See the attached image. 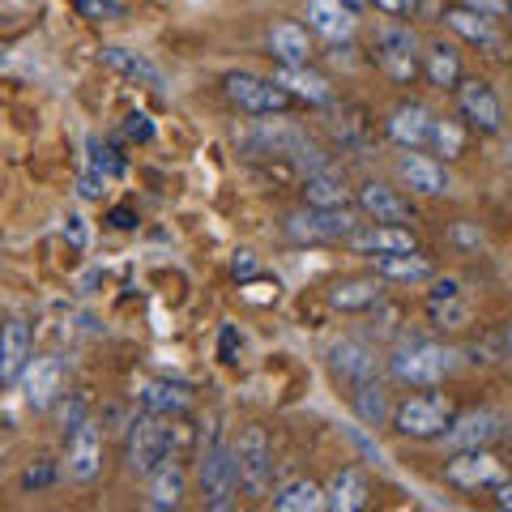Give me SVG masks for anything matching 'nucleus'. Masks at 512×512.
Listing matches in <instances>:
<instances>
[{"mask_svg": "<svg viewBox=\"0 0 512 512\" xmlns=\"http://www.w3.org/2000/svg\"><path fill=\"white\" fill-rule=\"evenodd\" d=\"M175 440H180V427H175L167 414L141 410L137 419H128L124 431V461L137 478H150L167 457H175Z\"/></svg>", "mask_w": 512, "mask_h": 512, "instance_id": "1", "label": "nucleus"}, {"mask_svg": "<svg viewBox=\"0 0 512 512\" xmlns=\"http://www.w3.org/2000/svg\"><path fill=\"white\" fill-rule=\"evenodd\" d=\"M389 376L406 389H436L453 376L457 367V350L444 346V342H427V338H414V342H402L393 350L389 359Z\"/></svg>", "mask_w": 512, "mask_h": 512, "instance_id": "2", "label": "nucleus"}, {"mask_svg": "<svg viewBox=\"0 0 512 512\" xmlns=\"http://www.w3.org/2000/svg\"><path fill=\"white\" fill-rule=\"evenodd\" d=\"M197 487L201 500L210 512H227L235 504V487H239V461H235V444L214 436L201 448V466H197Z\"/></svg>", "mask_w": 512, "mask_h": 512, "instance_id": "3", "label": "nucleus"}, {"mask_svg": "<svg viewBox=\"0 0 512 512\" xmlns=\"http://www.w3.org/2000/svg\"><path fill=\"white\" fill-rule=\"evenodd\" d=\"M453 419H457V406L444 393H419L393 406V431L406 440H440Z\"/></svg>", "mask_w": 512, "mask_h": 512, "instance_id": "4", "label": "nucleus"}, {"mask_svg": "<svg viewBox=\"0 0 512 512\" xmlns=\"http://www.w3.org/2000/svg\"><path fill=\"white\" fill-rule=\"evenodd\" d=\"M372 60L384 77H393V82H414V77L423 73V52H419V35H414L410 26H380L372 35Z\"/></svg>", "mask_w": 512, "mask_h": 512, "instance_id": "5", "label": "nucleus"}, {"mask_svg": "<svg viewBox=\"0 0 512 512\" xmlns=\"http://www.w3.org/2000/svg\"><path fill=\"white\" fill-rule=\"evenodd\" d=\"M227 86V99L248 111V116H282L291 107V94H286L274 77H256V73H227L222 77Z\"/></svg>", "mask_w": 512, "mask_h": 512, "instance_id": "6", "label": "nucleus"}, {"mask_svg": "<svg viewBox=\"0 0 512 512\" xmlns=\"http://www.w3.org/2000/svg\"><path fill=\"white\" fill-rule=\"evenodd\" d=\"M235 461H239V487H244V495L265 500L269 495V474H274V453H269L265 427H248L244 436L235 440Z\"/></svg>", "mask_w": 512, "mask_h": 512, "instance_id": "7", "label": "nucleus"}, {"mask_svg": "<svg viewBox=\"0 0 512 512\" xmlns=\"http://www.w3.org/2000/svg\"><path fill=\"white\" fill-rule=\"evenodd\" d=\"M286 235L299 239V244H333V239H346L359 227L350 210H316V205H303V210L286 214Z\"/></svg>", "mask_w": 512, "mask_h": 512, "instance_id": "8", "label": "nucleus"}, {"mask_svg": "<svg viewBox=\"0 0 512 512\" xmlns=\"http://www.w3.org/2000/svg\"><path fill=\"white\" fill-rule=\"evenodd\" d=\"M457 111H461V120H466L470 128H478V133H500V128H504V107H500L495 90L483 82V77H470V82L461 77Z\"/></svg>", "mask_w": 512, "mask_h": 512, "instance_id": "9", "label": "nucleus"}, {"mask_svg": "<svg viewBox=\"0 0 512 512\" xmlns=\"http://www.w3.org/2000/svg\"><path fill=\"white\" fill-rule=\"evenodd\" d=\"M500 436H504V419L495 410H466L448 423V431L440 440H444L448 453H466V448H487Z\"/></svg>", "mask_w": 512, "mask_h": 512, "instance_id": "10", "label": "nucleus"}, {"mask_svg": "<svg viewBox=\"0 0 512 512\" xmlns=\"http://www.w3.org/2000/svg\"><path fill=\"white\" fill-rule=\"evenodd\" d=\"M22 402L30 410H52L60 402V389H64V359L60 355H47V359H30V367L22 372Z\"/></svg>", "mask_w": 512, "mask_h": 512, "instance_id": "11", "label": "nucleus"}, {"mask_svg": "<svg viewBox=\"0 0 512 512\" xmlns=\"http://www.w3.org/2000/svg\"><path fill=\"white\" fill-rule=\"evenodd\" d=\"M346 248L359 256H389V252H410L419 244H414V231L402 227V222H367V227H355L346 235Z\"/></svg>", "mask_w": 512, "mask_h": 512, "instance_id": "12", "label": "nucleus"}, {"mask_svg": "<svg viewBox=\"0 0 512 512\" xmlns=\"http://www.w3.org/2000/svg\"><path fill=\"white\" fill-rule=\"evenodd\" d=\"M355 205L359 210L372 218V222H414V210H410V201L402 197L397 188H389V184H380V180H363L359 188H355Z\"/></svg>", "mask_w": 512, "mask_h": 512, "instance_id": "13", "label": "nucleus"}, {"mask_svg": "<svg viewBox=\"0 0 512 512\" xmlns=\"http://www.w3.org/2000/svg\"><path fill=\"white\" fill-rule=\"evenodd\" d=\"M431 124H436V116H431L423 103H397L389 111V120H384V133L402 150H423V146H431Z\"/></svg>", "mask_w": 512, "mask_h": 512, "instance_id": "14", "label": "nucleus"}, {"mask_svg": "<svg viewBox=\"0 0 512 512\" xmlns=\"http://www.w3.org/2000/svg\"><path fill=\"white\" fill-rule=\"evenodd\" d=\"M329 367H333V376L346 380V384H363V380H372L376 376V367H380V355L372 346H367L363 338H342V342H333L329 346Z\"/></svg>", "mask_w": 512, "mask_h": 512, "instance_id": "15", "label": "nucleus"}, {"mask_svg": "<svg viewBox=\"0 0 512 512\" xmlns=\"http://www.w3.org/2000/svg\"><path fill=\"white\" fill-rule=\"evenodd\" d=\"M448 483L453 487H466V491H474V487H495L504 478V466L495 461L487 448H466V453H457L453 461H448Z\"/></svg>", "mask_w": 512, "mask_h": 512, "instance_id": "16", "label": "nucleus"}, {"mask_svg": "<svg viewBox=\"0 0 512 512\" xmlns=\"http://www.w3.org/2000/svg\"><path fill=\"white\" fill-rule=\"evenodd\" d=\"M397 180H402L410 192H419V197H444L448 192V171L436 163V158H427L419 150H406L397 158Z\"/></svg>", "mask_w": 512, "mask_h": 512, "instance_id": "17", "label": "nucleus"}, {"mask_svg": "<svg viewBox=\"0 0 512 512\" xmlns=\"http://www.w3.org/2000/svg\"><path fill=\"white\" fill-rule=\"evenodd\" d=\"M103 470V436L94 423H82L69 436V478L73 483H94Z\"/></svg>", "mask_w": 512, "mask_h": 512, "instance_id": "18", "label": "nucleus"}, {"mask_svg": "<svg viewBox=\"0 0 512 512\" xmlns=\"http://www.w3.org/2000/svg\"><path fill=\"white\" fill-rule=\"evenodd\" d=\"M274 82L299 103H312V107H329L333 103L329 77H320L316 69H308V64H282V69L274 73Z\"/></svg>", "mask_w": 512, "mask_h": 512, "instance_id": "19", "label": "nucleus"}, {"mask_svg": "<svg viewBox=\"0 0 512 512\" xmlns=\"http://www.w3.org/2000/svg\"><path fill=\"white\" fill-rule=\"evenodd\" d=\"M359 26V9L346 0H308V30L325 39H350Z\"/></svg>", "mask_w": 512, "mask_h": 512, "instance_id": "20", "label": "nucleus"}, {"mask_svg": "<svg viewBox=\"0 0 512 512\" xmlns=\"http://www.w3.org/2000/svg\"><path fill=\"white\" fill-rule=\"evenodd\" d=\"M444 26L453 30V35H461L466 43H474L478 52H487V56H500V47H504V39L495 35V26H491V18H483V13H474V9H466V5H453L444 13Z\"/></svg>", "mask_w": 512, "mask_h": 512, "instance_id": "21", "label": "nucleus"}, {"mask_svg": "<svg viewBox=\"0 0 512 512\" xmlns=\"http://www.w3.org/2000/svg\"><path fill=\"white\" fill-rule=\"evenodd\" d=\"M137 402H141V410L180 419V414L192 410V389L188 384H175V380H141L137 384Z\"/></svg>", "mask_w": 512, "mask_h": 512, "instance_id": "22", "label": "nucleus"}, {"mask_svg": "<svg viewBox=\"0 0 512 512\" xmlns=\"http://www.w3.org/2000/svg\"><path fill=\"white\" fill-rule=\"evenodd\" d=\"M380 299H384V278L380 274L342 278V282H333V291H329V303L338 312H372Z\"/></svg>", "mask_w": 512, "mask_h": 512, "instance_id": "23", "label": "nucleus"}, {"mask_svg": "<svg viewBox=\"0 0 512 512\" xmlns=\"http://www.w3.org/2000/svg\"><path fill=\"white\" fill-rule=\"evenodd\" d=\"M30 367V329L22 320H9L0 329V384H18Z\"/></svg>", "mask_w": 512, "mask_h": 512, "instance_id": "24", "label": "nucleus"}, {"mask_svg": "<svg viewBox=\"0 0 512 512\" xmlns=\"http://www.w3.org/2000/svg\"><path fill=\"white\" fill-rule=\"evenodd\" d=\"M150 495H146V504L150 508H158V512H167V508H180L184 504V491H188V474H184V466L175 457H167L163 466H158L150 478Z\"/></svg>", "mask_w": 512, "mask_h": 512, "instance_id": "25", "label": "nucleus"}, {"mask_svg": "<svg viewBox=\"0 0 512 512\" xmlns=\"http://www.w3.org/2000/svg\"><path fill=\"white\" fill-rule=\"evenodd\" d=\"M367 495H372V487H367V474L359 466H346L329 478L325 487V508L333 512H359L367 504Z\"/></svg>", "mask_w": 512, "mask_h": 512, "instance_id": "26", "label": "nucleus"}, {"mask_svg": "<svg viewBox=\"0 0 512 512\" xmlns=\"http://www.w3.org/2000/svg\"><path fill=\"white\" fill-rule=\"evenodd\" d=\"M299 192H303V205H316V210H346L350 205V188L342 184V175H333V167L308 171Z\"/></svg>", "mask_w": 512, "mask_h": 512, "instance_id": "27", "label": "nucleus"}, {"mask_svg": "<svg viewBox=\"0 0 512 512\" xmlns=\"http://www.w3.org/2000/svg\"><path fill=\"white\" fill-rule=\"evenodd\" d=\"M99 60H103V69L128 77V82H141V86H154V90L163 86V73H158L141 52H128V47L107 43V47H99Z\"/></svg>", "mask_w": 512, "mask_h": 512, "instance_id": "28", "label": "nucleus"}, {"mask_svg": "<svg viewBox=\"0 0 512 512\" xmlns=\"http://www.w3.org/2000/svg\"><path fill=\"white\" fill-rule=\"evenodd\" d=\"M423 77L436 90H457L461 86V56L453 43L444 39H431L427 52H423Z\"/></svg>", "mask_w": 512, "mask_h": 512, "instance_id": "29", "label": "nucleus"}, {"mask_svg": "<svg viewBox=\"0 0 512 512\" xmlns=\"http://www.w3.org/2000/svg\"><path fill=\"white\" fill-rule=\"evenodd\" d=\"M376 274L384 282H427V278H436V265H431V256H423L419 248H410V252L376 256Z\"/></svg>", "mask_w": 512, "mask_h": 512, "instance_id": "30", "label": "nucleus"}, {"mask_svg": "<svg viewBox=\"0 0 512 512\" xmlns=\"http://www.w3.org/2000/svg\"><path fill=\"white\" fill-rule=\"evenodd\" d=\"M350 406H355V414H359L363 427H384V423H393V397H389V389H384L376 376L363 380V384H355V393H350Z\"/></svg>", "mask_w": 512, "mask_h": 512, "instance_id": "31", "label": "nucleus"}, {"mask_svg": "<svg viewBox=\"0 0 512 512\" xmlns=\"http://www.w3.org/2000/svg\"><path fill=\"white\" fill-rule=\"evenodd\" d=\"M269 52L278 56V64H308L312 60V39L299 22H278L269 30Z\"/></svg>", "mask_w": 512, "mask_h": 512, "instance_id": "32", "label": "nucleus"}, {"mask_svg": "<svg viewBox=\"0 0 512 512\" xmlns=\"http://www.w3.org/2000/svg\"><path fill=\"white\" fill-rule=\"evenodd\" d=\"M274 508L278 512H320L325 508V487H316L312 478H295L274 495Z\"/></svg>", "mask_w": 512, "mask_h": 512, "instance_id": "33", "label": "nucleus"}, {"mask_svg": "<svg viewBox=\"0 0 512 512\" xmlns=\"http://www.w3.org/2000/svg\"><path fill=\"white\" fill-rule=\"evenodd\" d=\"M402 320H406V312L397 308V303L380 299L376 308H372V320H367V338H376V342H393V338H402Z\"/></svg>", "mask_w": 512, "mask_h": 512, "instance_id": "34", "label": "nucleus"}, {"mask_svg": "<svg viewBox=\"0 0 512 512\" xmlns=\"http://www.w3.org/2000/svg\"><path fill=\"white\" fill-rule=\"evenodd\" d=\"M427 316H431V325L436 329H461L470 320V308H466V299L453 295V299H431L427 303Z\"/></svg>", "mask_w": 512, "mask_h": 512, "instance_id": "35", "label": "nucleus"}, {"mask_svg": "<svg viewBox=\"0 0 512 512\" xmlns=\"http://www.w3.org/2000/svg\"><path fill=\"white\" fill-rule=\"evenodd\" d=\"M431 150L444 154V158H457L466 150V133H461L457 120H436L431 124Z\"/></svg>", "mask_w": 512, "mask_h": 512, "instance_id": "36", "label": "nucleus"}, {"mask_svg": "<svg viewBox=\"0 0 512 512\" xmlns=\"http://www.w3.org/2000/svg\"><path fill=\"white\" fill-rule=\"evenodd\" d=\"M90 171H99L103 180H107V175H120V171H124V158L111 150V146H99V141H90Z\"/></svg>", "mask_w": 512, "mask_h": 512, "instance_id": "37", "label": "nucleus"}, {"mask_svg": "<svg viewBox=\"0 0 512 512\" xmlns=\"http://www.w3.org/2000/svg\"><path fill=\"white\" fill-rule=\"evenodd\" d=\"M448 244L466 248V252H478V248H483V231H478V222H453V227H448Z\"/></svg>", "mask_w": 512, "mask_h": 512, "instance_id": "38", "label": "nucleus"}, {"mask_svg": "<svg viewBox=\"0 0 512 512\" xmlns=\"http://www.w3.org/2000/svg\"><path fill=\"white\" fill-rule=\"evenodd\" d=\"M77 13H82V18H94V22H111L124 13V5L120 0H77Z\"/></svg>", "mask_w": 512, "mask_h": 512, "instance_id": "39", "label": "nucleus"}, {"mask_svg": "<svg viewBox=\"0 0 512 512\" xmlns=\"http://www.w3.org/2000/svg\"><path fill=\"white\" fill-rule=\"evenodd\" d=\"M52 483H56V466H52V461H39V466H30L22 474V491H43Z\"/></svg>", "mask_w": 512, "mask_h": 512, "instance_id": "40", "label": "nucleus"}, {"mask_svg": "<svg viewBox=\"0 0 512 512\" xmlns=\"http://www.w3.org/2000/svg\"><path fill=\"white\" fill-rule=\"evenodd\" d=\"M82 423H86V402H82V397H73V402L64 406V414H60V431H64V436H73Z\"/></svg>", "mask_w": 512, "mask_h": 512, "instance_id": "41", "label": "nucleus"}, {"mask_svg": "<svg viewBox=\"0 0 512 512\" xmlns=\"http://www.w3.org/2000/svg\"><path fill=\"white\" fill-rule=\"evenodd\" d=\"M124 133L133 137V141H154V124H150L146 111H133V116H128V124H124Z\"/></svg>", "mask_w": 512, "mask_h": 512, "instance_id": "42", "label": "nucleus"}, {"mask_svg": "<svg viewBox=\"0 0 512 512\" xmlns=\"http://www.w3.org/2000/svg\"><path fill=\"white\" fill-rule=\"evenodd\" d=\"M466 355H470V363H500V342H495V338H483V342H474Z\"/></svg>", "mask_w": 512, "mask_h": 512, "instance_id": "43", "label": "nucleus"}, {"mask_svg": "<svg viewBox=\"0 0 512 512\" xmlns=\"http://www.w3.org/2000/svg\"><path fill=\"white\" fill-rule=\"evenodd\" d=\"M231 274L239 282H252L256 274H261V265H256V256L252 252H235V261H231Z\"/></svg>", "mask_w": 512, "mask_h": 512, "instance_id": "44", "label": "nucleus"}, {"mask_svg": "<svg viewBox=\"0 0 512 512\" xmlns=\"http://www.w3.org/2000/svg\"><path fill=\"white\" fill-rule=\"evenodd\" d=\"M107 227L111 231H133L137 227V210H133V205H116V210L107 214Z\"/></svg>", "mask_w": 512, "mask_h": 512, "instance_id": "45", "label": "nucleus"}, {"mask_svg": "<svg viewBox=\"0 0 512 512\" xmlns=\"http://www.w3.org/2000/svg\"><path fill=\"white\" fill-rule=\"evenodd\" d=\"M461 5L474 9V13H483V18H491V22L508 13V0H461Z\"/></svg>", "mask_w": 512, "mask_h": 512, "instance_id": "46", "label": "nucleus"}, {"mask_svg": "<svg viewBox=\"0 0 512 512\" xmlns=\"http://www.w3.org/2000/svg\"><path fill=\"white\" fill-rule=\"evenodd\" d=\"M380 13H389V18H410L414 9H419V0H372Z\"/></svg>", "mask_w": 512, "mask_h": 512, "instance_id": "47", "label": "nucleus"}, {"mask_svg": "<svg viewBox=\"0 0 512 512\" xmlns=\"http://www.w3.org/2000/svg\"><path fill=\"white\" fill-rule=\"evenodd\" d=\"M235 346H239V333H235V325H222V338H218V359H222V363H235Z\"/></svg>", "mask_w": 512, "mask_h": 512, "instance_id": "48", "label": "nucleus"}, {"mask_svg": "<svg viewBox=\"0 0 512 512\" xmlns=\"http://www.w3.org/2000/svg\"><path fill=\"white\" fill-rule=\"evenodd\" d=\"M453 295H461V282L457 278H436L431 282V291H427V303L431 299H453Z\"/></svg>", "mask_w": 512, "mask_h": 512, "instance_id": "49", "label": "nucleus"}, {"mask_svg": "<svg viewBox=\"0 0 512 512\" xmlns=\"http://www.w3.org/2000/svg\"><path fill=\"white\" fill-rule=\"evenodd\" d=\"M77 192H82L86 201H94V197H99V192H103V175H99V171H86L82 180H77Z\"/></svg>", "mask_w": 512, "mask_h": 512, "instance_id": "50", "label": "nucleus"}, {"mask_svg": "<svg viewBox=\"0 0 512 512\" xmlns=\"http://www.w3.org/2000/svg\"><path fill=\"white\" fill-rule=\"evenodd\" d=\"M64 235H69L73 239V248H86V227H82V218H69V227H64Z\"/></svg>", "mask_w": 512, "mask_h": 512, "instance_id": "51", "label": "nucleus"}, {"mask_svg": "<svg viewBox=\"0 0 512 512\" xmlns=\"http://www.w3.org/2000/svg\"><path fill=\"white\" fill-rule=\"evenodd\" d=\"M495 504L512 512V483H504V487H500V495H495Z\"/></svg>", "mask_w": 512, "mask_h": 512, "instance_id": "52", "label": "nucleus"}, {"mask_svg": "<svg viewBox=\"0 0 512 512\" xmlns=\"http://www.w3.org/2000/svg\"><path fill=\"white\" fill-rule=\"evenodd\" d=\"M504 350H508V359H512V320H508V329H504Z\"/></svg>", "mask_w": 512, "mask_h": 512, "instance_id": "53", "label": "nucleus"}, {"mask_svg": "<svg viewBox=\"0 0 512 512\" xmlns=\"http://www.w3.org/2000/svg\"><path fill=\"white\" fill-rule=\"evenodd\" d=\"M504 163H508V167H512V141H508V154H504Z\"/></svg>", "mask_w": 512, "mask_h": 512, "instance_id": "54", "label": "nucleus"}, {"mask_svg": "<svg viewBox=\"0 0 512 512\" xmlns=\"http://www.w3.org/2000/svg\"><path fill=\"white\" fill-rule=\"evenodd\" d=\"M346 5H355V9H359V5H363V0H346Z\"/></svg>", "mask_w": 512, "mask_h": 512, "instance_id": "55", "label": "nucleus"}, {"mask_svg": "<svg viewBox=\"0 0 512 512\" xmlns=\"http://www.w3.org/2000/svg\"><path fill=\"white\" fill-rule=\"evenodd\" d=\"M508 18H512V0H508Z\"/></svg>", "mask_w": 512, "mask_h": 512, "instance_id": "56", "label": "nucleus"}]
</instances>
